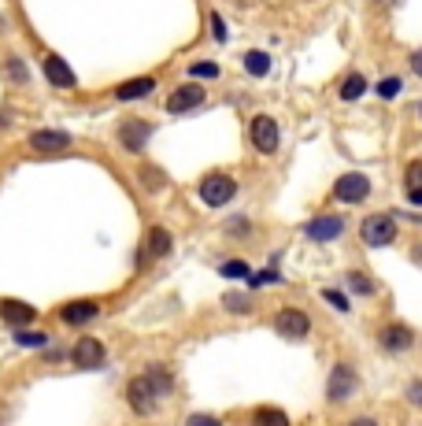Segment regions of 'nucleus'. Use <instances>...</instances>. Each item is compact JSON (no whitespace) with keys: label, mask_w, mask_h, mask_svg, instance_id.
<instances>
[{"label":"nucleus","mask_w":422,"mask_h":426,"mask_svg":"<svg viewBox=\"0 0 422 426\" xmlns=\"http://www.w3.org/2000/svg\"><path fill=\"white\" fill-rule=\"evenodd\" d=\"M234 193H237V182H234L230 174H222V171L204 174V182H200V201H204L207 208H222L226 201H234Z\"/></svg>","instance_id":"f257e3e1"},{"label":"nucleus","mask_w":422,"mask_h":426,"mask_svg":"<svg viewBox=\"0 0 422 426\" xmlns=\"http://www.w3.org/2000/svg\"><path fill=\"white\" fill-rule=\"evenodd\" d=\"M333 196L337 201H345V204H360L370 196V178L360 174V171H348V174H341L337 182H333Z\"/></svg>","instance_id":"f03ea898"},{"label":"nucleus","mask_w":422,"mask_h":426,"mask_svg":"<svg viewBox=\"0 0 422 426\" xmlns=\"http://www.w3.org/2000/svg\"><path fill=\"white\" fill-rule=\"evenodd\" d=\"M393 237H397L393 215H367L363 219V241L370 245V249H382V245H389Z\"/></svg>","instance_id":"7ed1b4c3"},{"label":"nucleus","mask_w":422,"mask_h":426,"mask_svg":"<svg viewBox=\"0 0 422 426\" xmlns=\"http://www.w3.org/2000/svg\"><path fill=\"white\" fill-rule=\"evenodd\" d=\"M200 104H204V86H197V82H186V86H178L167 96V111H171V116H186V111L200 108Z\"/></svg>","instance_id":"20e7f679"},{"label":"nucleus","mask_w":422,"mask_h":426,"mask_svg":"<svg viewBox=\"0 0 422 426\" xmlns=\"http://www.w3.org/2000/svg\"><path fill=\"white\" fill-rule=\"evenodd\" d=\"M249 138L259 152H274L278 149V123H274L270 116H256L249 123Z\"/></svg>","instance_id":"39448f33"},{"label":"nucleus","mask_w":422,"mask_h":426,"mask_svg":"<svg viewBox=\"0 0 422 426\" xmlns=\"http://www.w3.org/2000/svg\"><path fill=\"white\" fill-rule=\"evenodd\" d=\"M274 326H278V334L293 337V341H300V337L312 334V319H307L304 311H297V308H282L278 315H274Z\"/></svg>","instance_id":"423d86ee"},{"label":"nucleus","mask_w":422,"mask_h":426,"mask_svg":"<svg viewBox=\"0 0 422 426\" xmlns=\"http://www.w3.org/2000/svg\"><path fill=\"white\" fill-rule=\"evenodd\" d=\"M149 138H152V123H144V119H126L119 126V141L126 152H141Z\"/></svg>","instance_id":"0eeeda50"},{"label":"nucleus","mask_w":422,"mask_h":426,"mask_svg":"<svg viewBox=\"0 0 422 426\" xmlns=\"http://www.w3.org/2000/svg\"><path fill=\"white\" fill-rule=\"evenodd\" d=\"M355 393V371L348 364H337L330 371V386H326V397L330 400H348Z\"/></svg>","instance_id":"6e6552de"},{"label":"nucleus","mask_w":422,"mask_h":426,"mask_svg":"<svg viewBox=\"0 0 422 426\" xmlns=\"http://www.w3.org/2000/svg\"><path fill=\"white\" fill-rule=\"evenodd\" d=\"M126 400H130V408H134L137 415H152V408H156V393H152V386H149V379H144V374L130 382Z\"/></svg>","instance_id":"1a4fd4ad"},{"label":"nucleus","mask_w":422,"mask_h":426,"mask_svg":"<svg viewBox=\"0 0 422 426\" xmlns=\"http://www.w3.org/2000/svg\"><path fill=\"white\" fill-rule=\"evenodd\" d=\"M71 359H74V367L93 371V367H101V364H104V345H101L96 337H82V341L74 345Z\"/></svg>","instance_id":"9d476101"},{"label":"nucleus","mask_w":422,"mask_h":426,"mask_svg":"<svg viewBox=\"0 0 422 426\" xmlns=\"http://www.w3.org/2000/svg\"><path fill=\"white\" fill-rule=\"evenodd\" d=\"M304 234L312 241H333V237L345 234V219L341 215H319V219H312L304 226Z\"/></svg>","instance_id":"9b49d317"},{"label":"nucleus","mask_w":422,"mask_h":426,"mask_svg":"<svg viewBox=\"0 0 422 426\" xmlns=\"http://www.w3.org/2000/svg\"><path fill=\"white\" fill-rule=\"evenodd\" d=\"M45 78L52 82L56 89H74V86H78L74 71H71V67H67V63H63L56 52H48V56H45Z\"/></svg>","instance_id":"f8f14e48"},{"label":"nucleus","mask_w":422,"mask_h":426,"mask_svg":"<svg viewBox=\"0 0 422 426\" xmlns=\"http://www.w3.org/2000/svg\"><path fill=\"white\" fill-rule=\"evenodd\" d=\"M71 145V134H63V130H34L30 134V149L34 152H63Z\"/></svg>","instance_id":"ddd939ff"},{"label":"nucleus","mask_w":422,"mask_h":426,"mask_svg":"<svg viewBox=\"0 0 422 426\" xmlns=\"http://www.w3.org/2000/svg\"><path fill=\"white\" fill-rule=\"evenodd\" d=\"M96 315H101V308H96L93 301H71V304L59 308V319L67 323V326H86V323H93Z\"/></svg>","instance_id":"4468645a"},{"label":"nucleus","mask_w":422,"mask_h":426,"mask_svg":"<svg viewBox=\"0 0 422 426\" xmlns=\"http://www.w3.org/2000/svg\"><path fill=\"white\" fill-rule=\"evenodd\" d=\"M0 319H4L8 326H30L38 319V311L23 304V301H0Z\"/></svg>","instance_id":"2eb2a0df"},{"label":"nucleus","mask_w":422,"mask_h":426,"mask_svg":"<svg viewBox=\"0 0 422 426\" xmlns=\"http://www.w3.org/2000/svg\"><path fill=\"white\" fill-rule=\"evenodd\" d=\"M411 330H408V326H385V330H382V345L389 349V352H408L411 349Z\"/></svg>","instance_id":"dca6fc26"},{"label":"nucleus","mask_w":422,"mask_h":426,"mask_svg":"<svg viewBox=\"0 0 422 426\" xmlns=\"http://www.w3.org/2000/svg\"><path fill=\"white\" fill-rule=\"evenodd\" d=\"M156 89V82L152 78H134V82H122V86L115 89L119 101H141V96H149Z\"/></svg>","instance_id":"f3484780"},{"label":"nucleus","mask_w":422,"mask_h":426,"mask_svg":"<svg viewBox=\"0 0 422 426\" xmlns=\"http://www.w3.org/2000/svg\"><path fill=\"white\" fill-rule=\"evenodd\" d=\"M144 379H149V386H152V393L156 397H167V393L174 389V382H171V371H164V367H149V374H144Z\"/></svg>","instance_id":"a211bd4d"},{"label":"nucleus","mask_w":422,"mask_h":426,"mask_svg":"<svg viewBox=\"0 0 422 426\" xmlns=\"http://www.w3.org/2000/svg\"><path fill=\"white\" fill-rule=\"evenodd\" d=\"M167 252H171V234L164 230V226H152V230H149V256L164 259Z\"/></svg>","instance_id":"6ab92c4d"},{"label":"nucleus","mask_w":422,"mask_h":426,"mask_svg":"<svg viewBox=\"0 0 422 426\" xmlns=\"http://www.w3.org/2000/svg\"><path fill=\"white\" fill-rule=\"evenodd\" d=\"M363 93H367V78L363 74H348L345 82H341V101H360Z\"/></svg>","instance_id":"aec40b11"},{"label":"nucleus","mask_w":422,"mask_h":426,"mask_svg":"<svg viewBox=\"0 0 422 426\" xmlns=\"http://www.w3.org/2000/svg\"><path fill=\"white\" fill-rule=\"evenodd\" d=\"M252 426H289V419H285L282 408H259Z\"/></svg>","instance_id":"412c9836"},{"label":"nucleus","mask_w":422,"mask_h":426,"mask_svg":"<svg viewBox=\"0 0 422 426\" xmlns=\"http://www.w3.org/2000/svg\"><path fill=\"white\" fill-rule=\"evenodd\" d=\"M4 71H8V78L15 82V86H23V82H30V71H26V63L23 60H4Z\"/></svg>","instance_id":"4be33fe9"},{"label":"nucleus","mask_w":422,"mask_h":426,"mask_svg":"<svg viewBox=\"0 0 422 426\" xmlns=\"http://www.w3.org/2000/svg\"><path fill=\"white\" fill-rule=\"evenodd\" d=\"M348 286L355 293H363V297H370V293H375V278H367L363 271H348Z\"/></svg>","instance_id":"5701e85b"},{"label":"nucleus","mask_w":422,"mask_h":426,"mask_svg":"<svg viewBox=\"0 0 422 426\" xmlns=\"http://www.w3.org/2000/svg\"><path fill=\"white\" fill-rule=\"evenodd\" d=\"M245 67H249L252 74H267V71H270V56H267V52H249V56H245Z\"/></svg>","instance_id":"b1692460"},{"label":"nucleus","mask_w":422,"mask_h":426,"mask_svg":"<svg viewBox=\"0 0 422 426\" xmlns=\"http://www.w3.org/2000/svg\"><path fill=\"white\" fill-rule=\"evenodd\" d=\"M404 186H408V193H422V159H415L408 174H404Z\"/></svg>","instance_id":"393cba45"},{"label":"nucleus","mask_w":422,"mask_h":426,"mask_svg":"<svg viewBox=\"0 0 422 426\" xmlns=\"http://www.w3.org/2000/svg\"><path fill=\"white\" fill-rule=\"evenodd\" d=\"M400 86H404L400 78H382V82H378V93L385 96V101H393V96L400 93Z\"/></svg>","instance_id":"a878e982"},{"label":"nucleus","mask_w":422,"mask_h":426,"mask_svg":"<svg viewBox=\"0 0 422 426\" xmlns=\"http://www.w3.org/2000/svg\"><path fill=\"white\" fill-rule=\"evenodd\" d=\"M141 182H144V186H149V189H159V186H164V182H167V178H164V174H159L156 167H141Z\"/></svg>","instance_id":"bb28decb"},{"label":"nucleus","mask_w":422,"mask_h":426,"mask_svg":"<svg viewBox=\"0 0 422 426\" xmlns=\"http://www.w3.org/2000/svg\"><path fill=\"white\" fill-rule=\"evenodd\" d=\"M222 278H249V264H241V259L222 264Z\"/></svg>","instance_id":"cd10ccee"},{"label":"nucleus","mask_w":422,"mask_h":426,"mask_svg":"<svg viewBox=\"0 0 422 426\" xmlns=\"http://www.w3.org/2000/svg\"><path fill=\"white\" fill-rule=\"evenodd\" d=\"M322 301L333 304L337 311H348V301H345V293H337V289H322Z\"/></svg>","instance_id":"c85d7f7f"},{"label":"nucleus","mask_w":422,"mask_h":426,"mask_svg":"<svg viewBox=\"0 0 422 426\" xmlns=\"http://www.w3.org/2000/svg\"><path fill=\"white\" fill-rule=\"evenodd\" d=\"M222 304L230 308V311H245L252 301H249V297H241V293H230V297H222Z\"/></svg>","instance_id":"c756f323"},{"label":"nucleus","mask_w":422,"mask_h":426,"mask_svg":"<svg viewBox=\"0 0 422 426\" xmlns=\"http://www.w3.org/2000/svg\"><path fill=\"white\" fill-rule=\"evenodd\" d=\"M15 341H19V345H48V337H45V334H26V330L15 334Z\"/></svg>","instance_id":"7c9ffc66"},{"label":"nucleus","mask_w":422,"mask_h":426,"mask_svg":"<svg viewBox=\"0 0 422 426\" xmlns=\"http://www.w3.org/2000/svg\"><path fill=\"white\" fill-rule=\"evenodd\" d=\"M219 67L215 63H193V78H215Z\"/></svg>","instance_id":"2f4dec72"},{"label":"nucleus","mask_w":422,"mask_h":426,"mask_svg":"<svg viewBox=\"0 0 422 426\" xmlns=\"http://www.w3.org/2000/svg\"><path fill=\"white\" fill-rule=\"evenodd\" d=\"M186 426H222V422L211 415H193V419H186Z\"/></svg>","instance_id":"473e14b6"},{"label":"nucleus","mask_w":422,"mask_h":426,"mask_svg":"<svg viewBox=\"0 0 422 426\" xmlns=\"http://www.w3.org/2000/svg\"><path fill=\"white\" fill-rule=\"evenodd\" d=\"M245 226H249V219H234L230 223V237H245Z\"/></svg>","instance_id":"72a5a7b5"},{"label":"nucleus","mask_w":422,"mask_h":426,"mask_svg":"<svg viewBox=\"0 0 422 426\" xmlns=\"http://www.w3.org/2000/svg\"><path fill=\"white\" fill-rule=\"evenodd\" d=\"M211 23H215V26H211V30H215V38H219V41H226V26H222V15H211Z\"/></svg>","instance_id":"f704fd0d"},{"label":"nucleus","mask_w":422,"mask_h":426,"mask_svg":"<svg viewBox=\"0 0 422 426\" xmlns=\"http://www.w3.org/2000/svg\"><path fill=\"white\" fill-rule=\"evenodd\" d=\"M411 71L422 74V48H418V52H411Z\"/></svg>","instance_id":"c9c22d12"},{"label":"nucleus","mask_w":422,"mask_h":426,"mask_svg":"<svg viewBox=\"0 0 422 426\" xmlns=\"http://www.w3.org/2000/svg\"><path fill=\"white\" fill-rule=\"evenodd\" d=\"M348 426H378V422H375V419H352Z\"/></svg>","instance_id":"e433bc0d"},{"label":"nucleus","mask_w":422,"mask_h":426,"mask_svg":"<svg viewBox=\"0 0 422 426\" xmlns=\"http://www.w3.org/2000/svg\"><path fill=\"white\" fill-rule=\"evenodd\" d=\"M411 397H415V400H422V386H411Z\"/></svg>","instance_id":"4c0bfd02"},{"label":"nucleus","mask_w":422,"mask_h":426,"mask_svg":"<svg viewBox=\"0 0 422 426\" xmlns=\"http://www.w3.org/2000/svg\"><path fill=\"white\" fill-rule=\"evenodd\" d=\"M408 196H411V204H418V208H422V193H408Z\"/></svg>","instance_id":"58836bf2"},{"label":"nucleus","mask_w":422,"mask_h":426,"mask_svg":"<svg viewBox=\"0 0 422 426\" xmlns=\"http://www.w3.org/2000/svg\"><path fill=\"white\" fill-rule=\"evenodd\" d=\"M415 259H418V264H422V245H415Z\"/></svg>","instance_id":"ea45409f"},{"label":"nucleus","mask_w":422,"mask_h":426,"mask_svg":"<svg viewBox=\"0 0 422 426\" xmlns=\"http://www.w3.org/2000/svg\"><path fill=\"white\" fill-rule=\"evenodd\" d=\"M418 111H422V108H418Z\"/></svg>","instance_id":"a19ab883"}]
</instances>
